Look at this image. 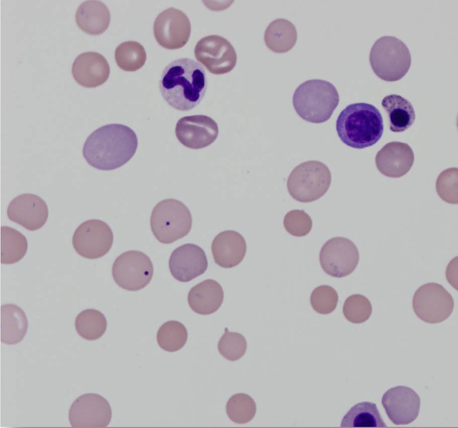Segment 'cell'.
Masks as SVG:
<instances>
[{"instance_id":"6da1fadb","label":"cell","mask_w":458,"mask_h":428,"mask_svg":"<svg viewBox=\"0 0 458 428\" xmlns=\"http://www.w3.org/2000/svg\"><path fill=\"white\" fill-rule=\"evenodd\" d=\"M138 147L135 132L121 124L99 127L87 138L83 155L91 166L101 170H112L127 163Z\"/></svg>"},{"instance_id":"7a4b0ae2","label":"cell","mask_w":458,"mask_h":428,"mask_svg":"<svg viewBox=\"0 0 458 428\" xmlns=\"http://www.w3.org/2000/svg\"><path fill=\"white\" fill-rule=\"evenodd\" d=\"M159 86L168 104L178 110L188 111L203 98L207 88V76L198 62L189 58H179L165 67Z\"/></svg>"},{"instance_id":"3957f363","label":"cell","mask_w":458,"mask_h":428,"mask_svg":"<svg viewBox=\"0 0 458 428\" xmlns=\"http://www.w3.org/2000/svg\"><path fill=\"white\" fill-rule=\"evenodd\" d=\"M336 130L341 141L355 149H364L376 144L384 131L379 111L373 105L356 103L348 105L339 115Z\"/></svg>"},{"instance_id":"277c9868","label":"cell","mask_w":458,"mask_h":428,"mask_svg":"<svg viewBox=\"0 0 458 428\" xmlns=\"http://www.w3.org/2000/svg\"><path fill=\"white\" fill-rule=\"evenodd\" d=\"M339 102V96L331 83L319 79L308 80L295 90L292 103L297 114L314 123L328 120Z\"/></svg>"},{"instance_id":"5b68a950","label":"cell","mask_w":458,"mask_h":428,"mask_svg":"<svg viewBox=\"0 0 458 428\" xmlns=\"http://www.w3.org/2000/svg\"><path fill=\"white\" fill-rule=\"evenodd\" d=\"M369 61L378 77L385 81L395 82L407 73L411 57L402 41L394 36H385L378 38L372 46Z\"/></svg>"},{"instance_id":"8992f818","label":"cell","mask_w":458,"mask_h":428,"mask_svg":"<svg viewBox=\"0 0 458 428\" xmlns=\"http://www.w3.org/2000/svg\"><path fill=\"white\" fill-rule=\"evenodd\" d=\"M192 223L191 213L181 201L164 199L151 212L150 225L156 238L163 244H170L186 236Z\"/></svg>"},{"instance_id":"52a82bcc","label":"cell","mask_w":458,"mask_h":428,"mask_svg":"<svg viewBox=\"0 0 458 428\" xmlns=\"http://www.w3.org/2000/svg\"><path fill=\"white\" fill-rule=\"evenodd\" d=\"M331 174L323 163L311 160L300 163L291 172L287 188L292 198L301 202L315 201L328 191Z\"/></svg>"},{"instance_id":"ba28073f","label":"cell","mask_w":458,"mask_h":428,"mask_svg":"<svg viewBox=\"0 0 458 428\" xmlns=\"http://www.w3.org/2000/svg\"><path fill=\"white\" fill-rule=\"evenodd\" d=\"M112 273L115 282L127 291H136L146 287L151 281L154 267L149 257L136 250L126 251L115 260Z\"/></svg>"},{"instance_id":"9c48e42d","label":"cell","mask_w":458,"mask_h":428,"mask_svg":"<svg viewBox=\"0 0 458 428\" xmlns=\"http://www.w3.org/2000/svg\"><path fill=\"white\" fill-rule=\"evenodd\" d=\"M416 316L428 323H440L451 315L454 307L451 295L440 284L429 282L420 287L412 301Z\"/></svg>"},{"instance_id":"30bf717a","label":"cell","mask_w":458,"mask_h":428,"mask_svg":"<svg viewBox=\"0 0 458 428\" xmlns=\"http://www.w3.org/2000/svg\"><path fill=\"white\" fill-rule=\"evenodd\" d=\"M321 266L328 275L338 278L351 274L359 260L358 249L350 240L336 237L322 246L319 255Z\"/></svg>"},{"instance_id":"8fae6325","label":"cell","mask_w":458,"mask_h":428,"mask_svg":"<svg viewBox=\"0 0 458 428\" xmlns=\"http://www.w3.org/2000/svg\"><path fill=\"white\" fill-rule=\"evenodd\" d=\"M113 242L111 228L105 222L98 219L82 223L75 230L72 239L75 251L88 259L103 257L109 251Z\"/></svg>"},{"instance_id":"7c38bea8","label":"cell","mask_w":458,"mask_h":428,"mask_svg":"<svg viewBox=\"0 0 458 428\" xmlns=\"http://www.w3.org/2000/svg\"><path fill=\"white\" fill-rule=\"evenodd\" d=\"M194 55L211 73L222 75L231 72L237 61L236 51L225 38L217 35L200 39L195 45Z\"/></svg>"},{"instance_id":"4fadbf2b","label":"cell","mask_w":458,"mask_h":428,"mask_svg":"<svg viewBox=\"0 0 458 428\" xmlns=\"http://www.w3.org/2000/svg\"><path fill=\"white\" fill-rule=\"evenodd\" d=\"M191 31V23L187 16L174 8L160 13L154 25V33L157 42L167 49L183 47L189 40Z\"/></svg>"},{"instance_id":"5bb4252c","label":"cell","mask_w":458,"mask_h":428,"mask_svg":"<svg viewBox=\"0 0 458 428\" xmlns=\"http://www.w3.org/2000/svg\"><path fill=\"white\" fill-rule=\"evenodd\" d=\"M112 417L108 401L96 393L84 394L71 404L68 419L72 427H105Z\"/></svg>"},{"instance_id":"9a60e30c","label":"cell","mask_w":458,"mask_h":428,"mask_svg":"<svg viewBox=\"0 0 458 428\" xmlns=\"http://www.w3.org/2000/svg\"><path fill=\"white\" fill-rule=\"evenodd\" d=\"M175 133L185 147L200 149L212 144L218 134L216 122L209 116L195 115L184 116L177 122Z\"/></svg>"},{"instance_id":"2e32d148","label":"cell","mask_w":458,"mask_h":428,"mask_svg":"<svg viewBox=\"0 0 458 428\" xmlns=\"http://www.w3.org/2000/svg\"><path fill=\"white\" fill-rule=\"evenodd\" d=\"M381 403L393 423L405 425L417 417L421 402L419 396L413 389L406 386H398L384 394Z\"/></svg>"},{"instance_id":"e0dca14e","label":"cell","mask_w":458,"mask_h":428,"mask_svg":"<svg viewBox=\"0 0 458 428\" xmlns=\"http://www.w3.org/2000/svg\"><path fill=\"white\" fill-rule=\"evenodd\" d=\"M7 213L8 218L29 231H35L46 223L48 209L44 200L31 193L22 194L9 203Z\"/></svg>"},{"instance_id":"ac0fdd59","label":"cell","mask_w":458,"mask_h":428,"mask_svg":"<svg viewBox=\"0 0 458 428\" xmlns=\"http://www.w3.org/2000/svg\"><path fill=\"white\" fill-rule=\"evenodd\" d=\"M169 266L171 274L176 279L188 282L206 271L208 261L205 252L200 247L187 243L173 251Z\"/></svg>"},{"instance_id":"d6986e66","label":"cell","mask_w":458,"mask_h":428,"mask_svg":"<svg viewBox=\"0 0 458 428\" xmlns=\"http://www.w3.org/2000/svg\"><path fill=\"white\" fill-rule=\"evenodd\" d=\"M375 161L377 169L382 174L390 178H399L411 169L414 154L407 144L392 141L378 152Z\"/></svg>"},{"instance_id":"ffe728a7","label":"cell","mask_w":458,"mask_h":428,"mask_svg":"<svg viewBox=\"0 0 458 428\" xmlns=\"http://www.w3.org/2000/svg\"><path fill=\"white\" fill-rule=\"evenodd\" d=\"M110 66L101 54L88 51L79 54L71 67L73 77L80 85L94 88L104 84L108 79Z\"/></svg>"},{"instance_id":"44dd1931","label":"cell","mask_w":458,"mask_h":428,"mask_svg":"<svg viewBox=\"0 0 458 428\" xmlns=\"http://www.w3.org/2000/svg\"><path fill=\"white\" fill-rule=\"evenodd\" d=\"M246 250L244 238L233 230L219 233L211 244L214 261L223 268H232L239 264L245 257Z\"/></svg>"},{"instance_id":"7402d4cb","label":"cell","mask_w":458,"mask_h":428,"mask_svg":"<svg viewBox=\"0 0 458 428\" xmlns=\"http://www.w3.org/2000/svg\"><path fill=\"white\" fill-rule=\"evenodd\" d=\"M223 298L221 285L214 279H207L191 289L187 300L189 307L194 312L208 315L220 308Z\"/></svg>"},{"instance_id":"603a6c76","label":"cell","mask_w":458,"mask_h":428,"mask_svg":"<svg viewBox=\"0 0 458 428\" xmlns=\"http://www.w3.org/2000/svg\"><path fill=\"white\" fill-rule=\"evenodd\" d=\"M75 21L84 32L98 35L108 27L111 15L107 6L100 1L90 0L82 3L75 13Z\"/></svg>"},{"instance_id":"cb8c5ba5","label":"cell","mask_w":458,"mask_h":428,"mask_svg":"<svg viewBox=\"0 0 458 428\" xmlns=\"http://www.w3.org/2000/svg\"><path fill=\"white\" fill-rule=\"evenodd\" d=\"M28 322L23 310L13 304L1 307V340L7 344L20 342L25 337Z\"/></svg>"},{"instance_id":"d4e9b609","label":"cell","mask_w":458,"mask_h":428,"mask_svg":"<svg viewBox=\"0 0 458 428\" xmlns=\"http://www.w3.org/2000/svg\"><path fill=\"white\" fill-rule=\"evenodd\" d=\"M381 105L388 113L390 129L402 132L409 128L415 119L412 104L406 99L396 94L385 96Z\"/></svg>"},{"instance_id":"484cf974","label":"cell","mask_w":458,"mask_h":428,"mask_svg":"<svg viewBox=\"0 0 458 428\" xmlns=\"http://www.w3.org/2000/svg\"><path fill=\"white\" fill-rule=\"evenodd\" d=\"M297 31L289 21L277 19L267 27L264 36L265 43L272 51L281 53L290 50L297 40Z\"/></svg>"},{"instance_id":"4316f807","label":"cell","mask_w":458,"mask_h":428,"mask_svg":"<svg viewBox=\"0 0 458 428\" xmlns=\"http://www.w3.org/2000/svg\"><path fill=\"white\" fill-rule=\"evenodd\" d=\"M341 427H387L375 403L364 401L352 406L343 417Z\"/></svg>"},{"instance_id":"83f0119b","label":"cell","mask_w":458,"mask_h":428,"mask_svg":"<svg viewBox=\"0 0 458 428\" xmlns=\"http://www.w3.org/2000/svg\"><path fill=\"white\" fill-rule=\"evenodd\" d=\"M28 249L26 238L21 232L8 226L1 227V262L16 263L25 255Z\"/></svg>"},{"instance_id":"f1b7e54d","label":"cell","mask_w":458,"mask_h":428,"mask_svg":"<svg viewBox=\"0 0 458 428\" xmlns=\"http://www.w3.org/2000/svg\"><path fill=\"white\" fill-rule=\"evenodd\" d=\"M75 328L78 333L88 340H94L102 337L106 332L107 322L100 311L88 309L83 310L77 316Z\"/></svg>"},{"instance_id":"f546056e","label":"cell","mask_w":458,"mask_h":428,"mask_svg":"<svg viewBox=\"0 0 458 428\" xmlns=\"http://www.w3.org/2000/svg\"><path fill=\"white\" fill-rule=\"evenodd\" d=\"M115 59L118 66L122 70L134 72L143 66L146 54L140 43L128 41L121 43L116 47Z\"/></svg>"},{"instance_id":"4dcf8cb0","label":"cell","mask_w":458,"mask_h":428,"mask_svg":"<svg viewBox=\"0 0 458 428\" xmlns=\"http://www.w3.org/2000/svg\"><path fill=\"white\" fill-rule=\"evenodd\" d=\"M187 338L186 328L182 323L175 320L169 321L162 324L157 335L160 347L169 352H174L181 349L185 345Z\"/></svg>"},{"instance_id":"1f68e13d","label":"cell","mask_w":458,"mask_h":428,"mask_svg":"<svg viewBox=\"0 0 458 428\" xmlns=\"http://www.w3.org/2000/svg\"><path fill=\"white\" fill-rule=\"evenodd\" d=\"M226 412L229 418L238 424L250 421L256 413V405L253 399L245 393H237L227 401Z\"/></svg>"},{"instance_id":"d6a6232c","label":"cell","mask_w":458,"mask_h":428,"mask_svg":"<svg viewBox=\"0 0 458 428\" xmlns=\"http://www.w3.org/2000/svg\"><path fill=\"white\" fill-rule=\"evenodd\" d=\"M218 350L220 354L230 361L240 359L245 353L247 343L245 337L241 334L228 331L227 328L218 343Z\"/></svg>"},{"instance_id":"836d02e7","label":"cell","mask_w":458,"mask_h":428,"mask_svg":"<svg viewBox=\"0 0 458 428\" xmlns=\"http://www.w3.org/2000/svg\"><path fill=\"white\" fill-rule=\"evenodd\" d=\"M343 313L346 319L351 323L359 324L367 321L372 313V306L369 300L360 294H354L345 300Z\"/></svg>"},{"instance_id":"e575fe53","label":"cell","mask_w":458,"mask_h":428,"mask_svg":"<svg viewBox=\"0 0 458 428\" xmlns=\"http://www.w3.org/2000/svg\"><path fill=\"white\" fill-rule=\"evenodd\" d=\"M457 168L447 169L440 173L436 182V189L439 197L450 204H457Z\"/></svg>"},{"instance_id":"d590c367","label":"cell","mask_w":458,"mask_h":428,"mask_svg":"<svg viewBox=\"0 0 458 428\" xmlns=\"http://www.w3.org/2000/svg\"><path fill=\"white\" fill-rule=\"evenodd\" d=\"M338 295L336 290L327 285H322L312 292L310 302L312 308L318 313L328 314L336 308Z\"/></svg>"},{"instance_id":"8d00e7d4","label":"cell","mask_w":458,"mask_h":428,"mask_svg":"<svg viewBox=\"0 0 458 428\" xmlns=\"http://www.w3.org/2000/svg\"><path fill=\"white\" fill-rule=\"evenodd\" d=\"M286 231L296 237H302L308 234L313 227L311 217L303 210L293 209L286 213L283 219Z\"/></svg>"}]
</instances>
